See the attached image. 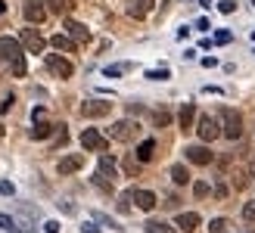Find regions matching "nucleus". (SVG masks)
I'll return each mask as SVG.
<instances>
[{"instance_id":"obj_1","label":"nucleus","mask_w":255,"mask_h":233,"mask_svg":"<svg viewBox=\"0 0 255 233\" xmlns=\"http://www.w3.org/2000/svg\"><path fill=\"white\" fill-rule=\"evenodd\" d=\"M0 59L9 62V72L16 78H25L28 66H25V47L16 37H0Z\"/></svg>"},{"instance_id":"obj_2","label":"nucleus","mask_w":255,"mask_h":233,"mask_svg":"<svg viewBox=\"0 0 255 233\" xmlns=\"http://www.w3.org/2000/svg\"><path fill=\"white\" fill-rule=\"evenodd\" d=\"M221 134L227 140H240V137H243V118H240V112L231 109V106L221 109Z\"/></svg>"},{"instance_id":"obj_3","label":"nucleus","mask_w":255,"mask_h":233,"mask_svg":"<svg viewBox=\"0 0 255 233\" xmlns=\"http://www.w3.org/2000/svg\"><path fill=\"white\" fill-rule=\"evenodd\" d=\"M140 134V124L131 121V118H122L109 127V140H119V143H128V140H134Z\"/></svg>"},{"instance_id":"obj_4","label":"nucleus","mask_w":255,"mask_h":233,"mask_svg":"<svg viewBox=\"0 0 255 233\" xmlns=\"http://www.w3.org/2000/svg\"><path fill=\"white\" fill-rule=\"evenodd\" d=\"M19 41H22V47L28 50V53H44V47H47V41H44V34L37 31V28H22V34H19Z\"/></svg>"},{"instance_id":"obj_5","label":"nucleus","mask_w":255,"mask_h":233,"mask_svg":"<svg viewBox=\"0 0 255 233\" xmlns=\"http://www.w3.org/2000/svg\"><path fill=\"white\" fill-rule=\"evenodd\" d=\"M81 146L84 149H91V152H103L109 146V140L97 131V127H84V134H81Z\"/></svg>"},{"instance_id":"obj_6","label":"nucleus","mask_w":255,"mask_h":233,"mask_svg":"<svg viewBox=\"0 0 255 233\" xmlns=\"http://www.w3.org/2000/svg\"><path fill=\"white\" fill-rule=\"evenodd\" d=\"M109 112H112V103H106V100H87V103H81V115H84V118H106Z\"/></svg>"},{"instance_id":"obj_7","label":"nucleus","mask_w":255,"mask_h":233,"mask_svg":"<svg viewBox=\"0 0 255 233\" xmlns=\"http://www.w3.org/2000/svg\"><path fill=\"white\" fill-rule=\"evenodd\" d=\"M47 69L50 75H56V78H72L75 75V66L66 59V56H56V53H50L47 56Z\"/></svg>"},{"instance_id":"obj_8","label":"nucleus","mask_w":255,"mask_h":233,"mask_svg":"<svg viewBox=\"0 0 255 233\" xmlns=\"http://www.w3.org/2000/svg\"><path fill=\"white\" fill-rule=\"evenodd\" d=\"M196 134H199V140H206V143H212V140H215V137L221 134V127H218V121H215L212 115H199Z\"/></svg>"},{"instance_id":"obj_9","label":"nucleus","mask_w":255,"mask_h":233,"mask_svg":"<svg viewBox=\"0 0 255 233\" xmlns=\"http://www.w3.org/2000/svg\"><path fill=\"white\" fill-rule=\"evenodd\" d=\"M184 155H187V162H193V165H212V159H215V152L209 146H187Z\"/></svg>"},{"instance_id":"obj_10","label":"nucleus","mask_w":255,"mask_h":233,"mask_svg":"<svg viewBox=\"0 0 255 233\" xmlns=\"http://www.w3.org/2000/svg\"><path fill=\"white\" fill-rule=\"evenodd\" d=\"M22 12H25V19L28 22H44V16H47V6H44V0H25V6H22Z\"/></svg>"},{"instance_id":"obj_11","label":"nucleus","mask_w":255,"mask_h":233,"mask_svg":"<svg viewBox=\"0 0 255 233\" xmlns=\"http://www.w3.org/2000/svg\"><path fill=\"white\" fill-rule=\"evenodd\" d=\"M81 168H84V155H81V152H75V155H66V159H59L56 171H59V174H75V171H81Z\"/></svg>"},{"instance_id":"obj_12","label":"nucleus","mask_w":255,"mask_h":233,"mask_svg":"<svg viewBox=\"0 0 255 233\" xmlns=\"http://www.w3.org/2000/svg\"><path fill=\"white\" fill-rule=\"evenodd\" d=\"M134 202L140 212H152L156 209V193L152 190H134Z\"/></svg>"},{"instance_id":"obj_13","label":"nucleus","mask_w":255,"mask_h":233,"mask_svg":"<svg viewBox=\"0 0 255 233\" xmlns=\"http://www.w3.org/2000/svg\"><path fill=\"white\" fill-rule=\"evenodd\" d=\"M174 224L181 227L184 233H193V230L199 227V215H196V212H181V215L174 218Z\"/></svg>"},{"instance_id":"obj_14","label":"nucleus","mask_w":255,"mask_h":233,"mask_svg":"<svg viewBox=\"0 0 255 233\" xmlns=\"http://www.w3.org/2000/svg\"><path fill=\"white\" fill-rule=\"evenodd\" d=\"M66 34H69V37H75L78 44H87V41H91V31H87L81 22H72V19L66 22Z\"/></svg>"},{"instance_id":"obj_15","label":"nucleus","mask_w":255,"mask_h":233,"mask_svg":"<svg viewBox=\"0 0 255 233\" xmlns=\"http://www.w3.org/2000/svg\"><path fill=\"white\" fill-rule=\"evenodd\" d=\"M193 118H196V106L193 103H184L181 112H177V124H181L184 131H190V127H193Z\"/></svg>"},{"instance_id":"obj_16","label":"nucleus","mask_w":255,"mask_h":233,"mask_svg":"<svg viewBox=\"0 0 255 233\" xmlns=\"http://www.w3.org/2000/svg\"><path fill=\"white\" fill-rule=\"evenodd\" d=\"M103 177H109V180H116L119 177V165H116V159L112 155H100V168H97Z\"/></svg>"},{"instance_id":"obj_17","label":"nucleus","mask_w":255,"mask_h":233,"mask_svg":"<svg viewBox=\"0 0 255 233\" xmlns=\"http://www.w3.org/2000/svg\"><path fill=\"white\" fill-rule=\"evenodd\" d=\"M53 131H56V124H47L44 118H37V121H34V127L28 131V137H31V140H47Z\"/></svg>"},{"instance_id":"obj_18","label":"nucleus","mask_w":255,"mask_h":233,"mask_svg":"<svg viewBox=\"0 0 255 233\" xmlns=\"http://www.w3.org/2000/svg\"><path fill=\"white\" fill-rule=\"evenodd\" d=\"M50 44H53L56 50H62V53H75V47H78V41L69 37V34H53V37H50Z\"/></svg>"},{"instance_id":"obj_19","label":"nucleus","mask_w":255,"mask_h":233,"mask_svg":"<svg viewBox=\"0 0 255 233\" xmlns=\"http://www.w3.org/2000/svg\"><path fill=\"white\" fill-rule=\"evenodd\" d=\"M47 9L56 12V16H69L75 9V0H47Z\"/></svg>"},{"instance_id":"obj_20","label":"nucleus","mask_w":255,"mask_h":233,"mask_svg":"<svg viewBox=\"0 0 255 233\" xmlns=\"http://www.w3.org/2000/svg\"><path fill=\"white\" fill-rule=\"evenodd\" d=\"M134 155H137V159H140V162H149V159H152V155H156V140H152V137H146V140H143V143H140V146H137V152H134Z\"/></svg>"},{"instance_id":"obj_21","label":"nucleus","mask_w":255,"mask_h":233,"mask_svg":"<svg viewBox=\"0 0 255 233\" xmlns=\"http://www.w3.org/2000/svg\"><path fill=\"white\" fill-rule=\"evenodd\" d=\"M149 9H152V0H134V3L128 6V12H131L134 19H143Z\"/></svg>"},{"instance_id":"obj_22","label":"nucleus","mask_w":255,"mask_h":233,"mask_svg":"<svg viewBox=\"0 0 255 233\" xmlns=\"http://www.w3.org/2000/svg\"><path fill=\"white\" fill-rule=\"evenodd\" d=\"M171 180H174L177 187H184V184H190V171H187L184 165H171Z\"/></svg>"},{"instance_id":"obj_23","label":"nucleus","mask_w":255,"mask_h":233,"mask_svg":"<svg viewBox=\"0 0 255 233\" xmlns=\"http://www.w3.org/2000/svg\"><path fill=\"white\" fill-rule=\"evenodd\" d=\"M143 227H146V233H177L171 224H165V221H146Z\"/></svg>"},{"instance_id":"obj_24","label":"nucleus","mask_w":255,"mask_h":233,"mask_svg":"<svg viewBox=\"0 0 255 233\" xmlns=\"http://www.w3.org/2000/svg\"><path fill=\"white\" fill-rule=\"evenodd\" d=\"M0 230H6V233H22L19 221H16V218H9V215H0Z\"/></svg>"},{"instance_id":"obj_25","label":"nucleus","mask_w":255,"mask_h":233,"mask_svg":"<svg viewBox=\"0 0 255 233\" xmlns=\"http://www.w3.org/2000/svg\"><path fill=\"white\" fill-rule=\"evenodd\" d=\"M146 78H149V81H168V78H171V69H168V66H162V69H149Z\"/></svg>"},{"instance_id":"obj_26","label":"nucleus","mask_w":255,"mask_h":233,"mask_svg":"<svg viewBox=\"0 0 255 233\" xmlns=\"http://www.w3.org/2000/svg\"><path fill=\"white\" fill-rule=\"evenodd\" d=\"M131 202H134V190H125L122 196H119V212L128 215V212H131Z\"/></svg>"},{"instance_id":"obj_27","label":"nucleus","mask_w":255,"mask_h":233,"mask_svg":"<svg viewBox=\"0 0 255 233\" xmlns=\"http://www.w3.org/2000/svg\"><path fill=\"white\" fill-rule=\"evenodd\" d=\"M227 227H231L227 218H212L209 221V233H227Z\"/></svg>"},{"instance_id":"obj_28","label":"nucleus","mask_w":255,"mask_h":233,"mask_svg":"<svg viewBox=\"0 0 255 233\" xmlns=\"http://www.w3.org/2000/svg\"><path fill=\"white\" fill-rule=\"evenodd\" d=\"M193 193H196V199H206L209 193H212V187L206 184V180H196V184H193Z\"/></svg>"},{"instance_id":"obj_29","label":"nucleus","mask_w":255,"mask_h":233,"mask_svg":"<svg viewBox=\"0 0 255 233\" xmlns=\"http://www.w3.org/2000/svg\"><path fill=\"white\" fill-rule=\"evenodd\" d=\"M128 69H131V66H106V69H103V75H106V78H122Z\"/></svg>"},{"instance_id":"obj_30","label":"nucleus","mask_w":255,"mask_h":233,"mask_svg":"<svg viewBox=\"0 0 255 233\" xmlns=\"http://www.w3.org/2000/svg\"><path fill=\"white\" fill-rule=\"evenodd\" d=\"M152 121H156V127H165V124L171 121V115H168V109H162V112H156V115H152Z\"/></svg>"},{"instance_id":"obj_31","label":"nucleus","mask_w":255,"mask_h":233,"mask_svg":"<svg viewBox=\"0 0 255 233\" xmlns=\"http://www.w3.org/2000/svg\"><path fill=\"white\" fill-rule=\"evenodd\" d=\"M140 165H143V162L131 155V159H125V171H128V174H137V171H140Z\"/></svg>"},{"instance_id":"obj_32","label":"nucleus","mask_w":255,"mask_h":233,"mask_svg":"<svg viewBox=\"0 0 255 233\" xmlns=\"http://www.w3.org/2000/svg\"><path fill=\"white\" fill-rule=\"evenodd\" d=\"M94 218H97V221H100V224H106V227H112V230H122V227H119L116 221H112V218H109V215H103V212H94Z\"/></svg>"},{"instance_id":"obj_33","label":"nucleus","mask_w":255,"mask_h":233,"mask_svg":"<svg viewBox=\"0 0 255 233\" xmlns=\"http://www.w3.org/2000/svg\"><path fill=\"white\" fill-rule=\"evenodd\" d=\"M0 196H16V187H12V180H0Z\"/></svg>"},{"instance_id":"obj_34","label":"nucleus","mask_w":255,"mask_h":233,"mask_svg":"<svg viewBox=\"0 0 255 233\" xmlns=\"http://www.w3.org/2000/svg\"><path fill=\"white\" fill-rule=\"evenodd\" d=\"M212 41H215V44H231V41H234V34H231V31H215Z\"/></svg>"},{"instance_id":"obj_35","label":"nucleus","mask_w":255,"mask_h":233,"mask_svg":"<svg viewBox=\"0 0 255 233\" xmlns=\"http://www.w3.org/2000/svg\"><path fill=\"white\" fill-rule=\"evenodd\" d=\"M243 218H246L249 224H255V202H246L243 205Z\"/></svg>"},{"instance_id":"obj_36","label":"nucleus","mask_w":255,"mask_h":233,"mask_svg":"<svg viewBox=\"0 0 255 233\" xmlns=\"http://www.w3.org/2000/svg\"><path fill=\"white\" fill-rule=\"evenodd\" d=\"M218 9L224 12V16H231V12L237 9V3H234V0H221V3H218Z\"/></svg>"},{"instance_id":"obj_37","label":"nucleus","mask_w":255,"mask_h":233,"mask_svg":"<svg viewBox=\"0 0 255 233\" xmlns=\"http://www.w3.org/2000/svg\"><path fill=\"white\" fill-rule=\"evenodd\" d=\"M12 103H16V97H12V94L3 97V103H0V112H9V109H12Z\"/></svg>"},{"instance_id":"obj_38","label":"nucleus","mask_w":255,"mask_h":233,"mask_svg":"<svg viewBox=\"0 0 255 233\" xmlns=\"http://www.w3.org/2000/svg\"><path fill=\"white\" fill-rule=\"evenodd\" d=\"M59 212H66V215H78V209H75L72 202H59Z\"/></svg>"},{"instance_id":"obj_39","label":"nucleus","mask_w":255,"mask_h":233,"mask_svg":"<svg viewBox=\"0 0 255 233\" xmlns=\"http://www.w3.org/2000/svg\"><path fill=\"white\" fill-rule=\"evenodd\" d=\"M44 230H47V233H59L62 227H59V221H44Z\"/></svg>"},{"instance_id":"obj_40","label":"nucleus","mask_w":255,"mask_h":233,"mask_svg":"<svg viewBox=\"0 0 255 233\" xmlns=\"http://www.w3.org/2000/svg\"><path fill=\"white\" fill-rule=\"evenodd\" d=\"M81 233H100V227H97L94 221H84V224H81Z\"/></svg>"},{"instance_id":"obj_41","label":"nucleus","mask_w":255,"mask_h":233,"mask_svg":"<svg viewBox=\"0 0 255 233\" xmlns=\"http://www.w3.org/2000/svg\"><path fill=\"white\" fill-rule=\"evenodd\" d=\"M37 118H44V106H34L31 109V121H37Z\"/></svg>"},{"instance_id":"obj_42","label":"nucleus","mask_w":255,"mask_h":233,"mask_svg":"<svg viewBox=\"0 0 255 233\" xmlns=\"http://www.w3.org/2000/svg\"><path fill=\"white\" fill-rule=\"evenodd\" d=\"M202 66H206V69H215V66H218V59H215V56H206V59H202Z\"/></svg>"},{"instance_id":"obj_43","label":"nucleus","mask_w":255,"mask_h":233,"mask_svg":"<svg viewBox=\"0 0 255 233\" xmlns=\"http://www.w3.org/2000/svg\"><path fill=\"white\" fill-rule=\"evenodd\" d=\"M196 28H199V31H209L212 25H209V19H196Z\"/></svg>"},{"instance_id":"obj_44","label":"nucleus","mask_w":255,"mask_h":233,"mask_svg":"<svg viewBox=\"0 0 255 233\" xmlns=\"http://www.w3.org/2000/svg\"><path fill=\"white\" fill-rule=\"evenodd\" d=\"M199 47H202V50H212V47H215V41H212V37H202Z\"/></svg>"},{"instance_id":"obj_45","label":"nucleus","mask_w":255,"mask_h":233,"mask_svg":"<svg viewBox=\"0 0 255 233\" xmlns=\"http://www.w3.org/2000/svg\"><path fill=\"white\" fill-rule=\"evenodd\" d=\"M215 196L224 199V196H227V187H224V184H218V187H215Z\"/></svg>"},{"instance_id":"obj_46","label":"nucleus","mask_w":255,"mask_h":233,"mask_svg":"<svg viewBox=\"0 0 255 233\" xmlns=\"http://www.w3.org/2000/svg\"><path fill=\"white\" fill-rule=\"evenodd\" d=\"M199 6H206V9H212L215 3H212V0H199Z\"/></svg>"},{"instance_id":"obj_47","label":"nucleus","mask_w":255,"mask_h":233,"mask_svg":"<svg viewBox=\"0 0 255 233\" xmlns=\"http://www.w3.org/2000/svg\"><path fill=\"white\" fill-rule=\"evenodd\" d=\"M249 174H252V177H255V159H252V162H249Z\"/></svg>"},{"instance_id":"obj_48","label":"nucleus","mask_w":255,"mask_h":233,"mask_svg":"<svg viewBox=\"0 0 255 233\" xmlns=\"http://www.w3.org/2000/svg\"><path fill=\"white\" fill-rule=\"evenodd\" d=\"M0 12H6V3H0Z\"/></svg>"},{"instance_id":"obj_49","label":"nucleus","mask_w":255,"mask_h":233,"mask_svg":"<svg viewBox=\"0 0 255 233\" xmlns=\"http://www.w3.org/2000/svg\"><path fill=\"white\" fill-rule=\"evenodd\" d=\"M0 137H3V124H0Z\"/></svg>"},{"instance_id":"obj_50","label":"nucleus","mask_w":255,"mask_h":233,"mask_svg":"<svg viewBox=\"0 0 255 233\" xmlns=\"http://www.w3.org/2000/svg\"><path fill=\"white\" fill-rule=\"evenodd\" d=\"M252 41H255V31H252Z\"/></svg>"},{"instance_id":"obj_51","label":"nucleus","mask_w":255,"mask_h":233,"mask_svg":"<svg viewBox=\"0 0 255 233\" xmlns=\"http://www.w3.org/2000/svg\"><path fill=\"white\" fill-rule=\"evenodd\" d=\"M252 6H255V0H252Z\"/></svg>"},{"instance_id":"obj_52","label":"nucleus","mask_w":255,"mask_h":233,"mask_svg":"<svg viewBox=\"0 0 255 233\" xmlns=\"http://www.w3.org/2000/svg\"><path fill=\"white\" fill-rule=\"evenodd\" d=\"M252 53H255V50H252Z\"/></svg>"}]
</instances>
